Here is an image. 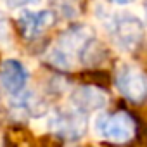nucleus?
Instances as JSON below:
<instances>
[{
  "instance_id": "13",
  "label": "nucleus",
  "mask_w": 147,
  "mask_h": 147,
  "mask_svg": "<svg viewBox=\"0 0 147 147\" xmlns=\"http://www.w3.org/2000/svg\"><path fill=\"white\" fill-rule=\"evenodd\" d=\"M144 19H145V24H147V0H144Z\"/></svg>"
},
{
  "instance_id": "5",
  "label": "nucleus",
  "mask_w": 147,
  "mask_h": 147,
  "mask_svg": "<svg viewBox=\"0 0 147 147\" xmlns=\"http://www.w3.org/2000/svg\"><path fill=\"white\" fill-rule=\"evenodd\" d=\"M45 123L54 133H57L64 138H71V140L80 138L85 133V128H87L85 114L76 111V109L54 111V113L45 116Z\"/></svg>"
},
{
  "instance_id": "12",
  "label": "nucleus",
  "mask_w": 147,
  "mask_h": 147,
  "mask_svg": "<svg viewBox=\"0 0 147 147\" xmlns=\"http://www.w3.org/2000/svg\"><path fill=\"white\" fill-rule=\"evenodd\" d=\"M109 2L114 5H126V4H131L133 0H109Z\"/></svg>"
},
{
  "instance_id": "6",
  "label": "nucleus",
  "mask_w": 147,
  "mask_h": 147,
  "mask_svg": "<svg viewBox=\"0 0 147 147\" xmlns=\"http://www.w3.org/2000/svg\"><path fill=\"white\" fill-rule=\"evenodd\" d=\"M55 21V14L52 11H33V9H21L18 14V24L26 38H33L47 31Z\"/></svg>"
},
{
  "instance_id": "7",
  "label": "nucleus",
  "mask_w": 147,
  "mask_h": 147,
  "mask_svg": "<svg viewBox=\"0 0 147 147\" xmlns=\"http://www.w3.org/2000/svg\"><path fill=\"white\" fill-rule=\"evenodd\" d=\"M69 100H71L73 109H76L83 114L85 113H100L107 106V95L100 88L90 87V85L75 88Z\"/></svg>"
},
{
  "instance_id": "10",
  "label": "nucleus",
  "mask_w": 147,
  "mask_h": 147,
  "mask_svg": "<svg viewBox=\"0 0 147 147\" xmlns=\"http://www.w3.org/2000/svg\"><path fill=\"white\" fill-rule=\"evenodd\" d=\"M42 2V0H5L7 7L11 9H30V7H35Z\"/></svg>"
},
{
  "instance_id": "4",
  "label": "nucleus",
  "mask_w": 147,
  "mask_h": 147,
  "mask_svg": "<svg viewBox=\"0 0 147 147\" xmlns=\"http://www.w3.org/2000/svg\"><path fill=\"white\" fill-rule=\"evenodd\" d=\"M116 87L119 94L135 104H140L147 99V75L137 66L123 64L116 73Z\"/></svg>"
},
{
  "instance_id": "1",
  "label": "nucleus",
  "mask_w": 147,
  "mask_h": 147,
  "mask_svg": "<svg viewBox=\"0 0 147 147\" xmlns=\"http://www.w3.org/2000/svg\"><path fill=\"white\" fill-rule=\"evenodd\" d=\"M97 38L90 26L80 24L64 31L47 52V59L52 66L73 71L78 66L90 64L92 57L97 54Z\"/></svg>"
},
{
  "instance_id": "8",
  "label": "nucleus",
  "mask_w": 147,
  "mask_h": 147,
  "mask_svg": "<svg viewBox=\"0 0 147 147\" xmlns=\"http://www.w3.org/2000/svg\"><path fill=\"white\" fill-rule=\"evenodd\" d=\"M28 82V71L18 59H7L0 66V85L11 95H18L24 90Z\"/></svg>"
},
{
  "instance_id": "3",
  "label": "nucleus",
  "mask_w": 147,
  "mask_h": 147,
  "mask_svg": "<svg viewBox=\"0 0 147 147\" xmlns=\"http://www.w3.org/2000/svg\"><path fill=\"white\" fill-rule=\"evenodd\" d=\"M94 131L97 137L107 142L125 144L130 142L135 135V121L125 111H118L113 114L97 113L94 119Z\"/></svg>"
},
{
  "instance_id": "9",
  "label": "nucleus",
  "mask_w": 147,
  "mask_h": 147,
  "mask_svg": "<svg viewBox=\"0 0 147 147\" xmlns=\"http://www.w3.org/2000/svg\"><path fill=\"white\" fill-rule=\"evenodd\" d=\"M82 4H83V0H54L55 11L66 19L78 18L82 12Z\"/></svg>"
},
{
  "instance_id": "11",
  "label": "nucleus",
  "mask_w": 147,
  "mask_h": 147,
  "mask_svg": "<svg viewBox=\"0 0 147 147\" xmlns=\"http://www.w3.org/2000/svg\"><path fill=\"white\" fill-rule=\"evenodd\" d=\"M7 38H9V24L4 12L0 11V42H5Z\"/></svg>"
},
{
  "instance_id": "2",
  "label": "nucleus",
  "mask_w": 147,
  "mask_h": 147,
  "mask_svg": "<svg viewBox=\"0 0 147 147\" xmlns=\"http://www.w3.org/2000/svg\"><path fill=\"white\" fill-rule=\"evenodd\" d=\"M95 18L106 28L114 45L123 52L135 50L144 38V23L128 11H113L106 4H95Z\"/></svg>"
}]
</instances>
